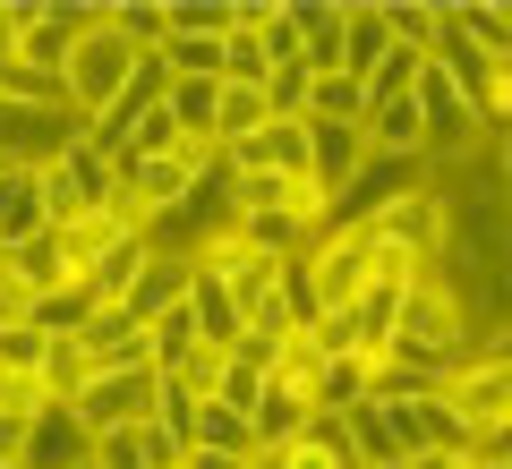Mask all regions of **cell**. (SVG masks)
I'll use <instances>...</instances> for the list:
<instances>
[{"label": "cell", "mask_w": 512, "mask_h": 469, "mask_svg": "<svg viewBox=\"0 0 512 469\" xmlns=\"http://www.w3.org/2000/svg\"><path fill=\"white\" fill-rule=\"evenodd\" d=\"M299 265H308L316 316H350V307H359V290L376 282V248H367V231H342V222H333V231H316Z\"/></svg>", "instance_id": "2"}, {"label": "cell", "mask_w": 512, "mask_h": 469, "mask_svg": "<svg viewBox=\"0 0 512 469\" xmlns=\"http://www.w3.org/2000/svg\"><path fill=\"white\" fill-rule=\"evenodd\" d=\"M94 469H154V461H146V435H137V427L103 435V444H94Z\"/></svg>", "instance_id": "36"}, {"label": "cell", "mask_w": 512, "mask_h": 469, "mask_svg": "<svg viewBox=\"0 0 512 469\" xmlns=\"http://www.w3.org/2000/svg\"><path fill=\"white\" fill-rule=\"evenodd\" d=\"M188 452H231V461H248V452H256V427H248L239 410H222V401H205L197 427H188Z\"/></svg>", "instance_id": "24"}, {"label": "cell", "mask_w": 512, "mask_h": 469, "mask_svg": "<svg viewBox=\"0 0 512 469\" xmlns=\"http://www.w3.org/2000/svg\"><path fill=\"white\" fill-rule=\"evenodd\" d=\"M111 26H120L137 52H163L171 43V0H111Z\"/></svg>", "instance_id": "28"}, {"label": "cell", "mask_w": 512, "mask_h": 469, "mask_svg": "<svg viewBox=\"0 0 512 469\" xmlns=\"http://www.w3.org/2000/svg\"><path fill=\"white\" fill-rule=\"evenodd\" d=\"M308 418H316V401L308 393H299V384H265V401H256V418H248V427H256V444H265V452H291L299 444V435H308Z\"/></svg>", "instance_id": "18"}, {"label": "cell", "mask_w": 512, "mask_h": 469, "mask_svg": "<svg viewBox=\"0 0 512 469\" xmlns=\"http://www.w3.org/2000/svg\"><path fill=\"white\" fill-rule=\"evenodd\" d=\"M248 469H291V452H265V444H256V452H248Z\"/></svg>", "instance_id": "40"}, {"label": "cell", "mask_w": 512, "mask_h": 469, "mask_svg": "<svg viewBox=\"0 0 512 469\" xmlns=\"http://www.w3.org/2000/svg\"><path fill=\"white\" fill-rule=\"evenodd\" d=\"M154 367H163V376H180V367L188 359H197V350H205V333H197V316H188V307H171V316H154Z\"/></svg>", "instance_id": "27"}, {"label": "cell", "mask_w": 512, "mask_h": 469, "mask_svg": "<svg viewBox=\"0 0 512 469\" xmlns=\"http://www.w3.org/2000/svg\"><path fill=\"white\" fill-rule=\"evenodd\" d=\"M367 239L376 248H393V256H410V265H444V248H453V205H444V188L427 180V188H410L393 214H376L367 222Z\"/></svg>", "instance_id": "4"}, {"label": "cell", "mask_w": 512, "mask_h": 469, "mask_svg": "<svg viewBox=\"0 0 512 469\" xmlns=\"http://www.w3.org/2000/svg\"><path fill=\"white\" fill-rule=\"evenodd\" d=\"M18 469H26V461H18Z\"/></svg>", "instance_id": "43"}, {"label": "cell", "mask_w": 512, "mask_h": 469, "mask_svg": "<svg viewBox=\"0 0 512 469\" xmlns=\"http://www.w3.org/2000/svg\"><path fill=\"white\" fill-rule=\"evenodd\" d=\"M26 469H94V435L77 410H60V401H43L35 427H26Z\"/></svg>", "instance_id": "9"}, {"label": "cell", "mask_w": 512, "mask_h": 469, "mask_svg": "<svg viewBox=\"0 0 512 469\" xmlns=\"http://www.w3.org/2000/svg\"><path fill=\"white\" fill-rule=\"evenodd\" d=\"M146 265H154V231H128L120 248H111L103 265L86 273V290H94V307H128V299H137V282H146Z\"/></svg>", "instance_id": "16"}, {"label": "cell", "mask_w": 512, "mask_h": 469, "mask_svg": "<svg viewBox=\"0 0 512 469\" xmlns=\"http://www.w3.org/2000/svg\"><path fill=\"white\" fill-rule=\"evenodd\" d=\"M487 469H512V461H504V452H487Z\"/></svg>", "instance_id": "41"}, {"label": "cell", "mask_w": 512, "mask_h": 469, "mask_svg": "<svg viewBox=\"0 0 512 469\" xmlns=\"http://www.w3.org/2000/svg\"><path fill=\"white\" fill-rule=\"evenodd\" d=\"M239 171H282V180H308V120H274L256 128L248 145H231Z\"/></svg>", "instance_id": "12"}, {"label": "cell", "mask_w": 512, "mask_h": 469, "mask_svg": "<svg viewBox=\"0 0 512 469\" xmlns=\"http://www.w3.org/2000/svg\"><path fill=\"white\" fill-rule=\"evenodd\" d=\"M222 86H274V43H265V26H231V43H222Z\"/></svg>", "instance_id": "23"}, {"label": "cell", "mask_w": 512, "mask_h": 469, "mask_svg": "<svg viewBox=\"0 0 512 469\" xmlns=\"http://www.w3.org/2000/svg\"><path fill=\"white\" fill-rule=\"evenodd\" d=\"M163 60H171V77L222 86V43H214V35H171V43H163Z\"/></svg>", "instance_id": "31"}, {"label": "cell", "mask_w": 512, "mask_h": 469, "mask_svg": "<svg viewBox=\"0 0 512 469\" xmlns=\"http://www.w3.org/2000/svg\"><path fill=\"white\" fill-rule=\"evenodd\" d=\"M256 128H274V94H265V86H222L214 94V137L222 145H248Z\"/></svg>", "instance_id": "20"}, {"label": "cell", "mask_w": 512, "mask_h": 469, "mask_svg": "<svg viewBox=\"0 0 512 469\" xmlns=\"http://www.w3.org/2000/svg\"><path fill=\"white\" fill-rule=\"evenodd\" d=\"M43 231H52L43 171H0V239H9V248H35Z\"/></svg>", "instance_id": "13"}, {"label": "cell", "mask_w": 512, "mask_h": 469, "mask_svg": "<svg viewBox=\"0 0 512 469\" xmlns=\"http://www.w3.org/2000/svg\"><path fill=\"white\" fill-rule=\"evenodd\" d=\"M222 367H231V350H197V359L180 367V384H188L197 401H214V393H222Z\"/></svg>", "instance_id": "38"}, {"label": "cell", "mask_w": 512, "mask_h": 469, "mask_svg": "<svg viewBox=\"0 0 512 469\" xmlns=\"http://www.w3.org/2000/svg\"><path fill=\"white\" fill-rule=\"evenodd\" d=\"M103 307H94V290L86 282H69V290H52V299H35V325L43 333H86Z\"/></svg>", "instance_id": "30"}, {"label": "cell", "mask_w": 512, "mask_h": 469, "mask_svg": "<svg viewBox=\"0 0 512 469\" xmlns=\"http://www.w3.org/2000/svg\"><path fill=\"white\" fill-rule=\"evenodd\" d=\"M188 316H197V333H205V350H239L248 342V307L222 290V273H205L197 265V290H188Z\"/></svg>", "instance_id": "15"}, {"label": "cell", "mask_w": 512, "mask_h": 469, "mask_svg": "<svg viewBox=\"0 0 512 469\" xmlns=\"http://www.w3.org/2000/svg\"><path fill=\"white\" fill-rule=\"evenodd\" d=\"M146 60H154V52H137L120 26L86 35V43H77V60H69V111H77V120H111V103L137 86V69H146Z\"/></svg>", "instance_id": "1"}, {"label": "cell", "mask_w": 512, "mask_h": 469, "mask_svg": "<svg viewBox=\"0 0 512 469\" xmlns=\"http://www.w3.org/2000/svg\"><path fill=\"white\" fill-rule=\"evenodd\" d=\"M43 359H52V333H43V325L0 333V367H9V376H26V384H35V376H43Z\"/></svg>", "instance_id": "34"}, {"label": "cell", "mask_w": 512, "mask_h": 469, "mask_svg": "<svg viewBox=\"0 0 512 469\" xmlns=\"http://www.w3.org/2000/svg\"><path fill=\"white\" fill-rule=\"evenodd\" d=\"M0 103H43V111H60V103H69V86L43 77V69H26V60H9V69H0Z\"/></svg>", "instance_id": "32"}, {"label": "cell", "mask_w": 512, "mask_h": 469, "mask_svg": "<svg viewBox=\"0 0 512 469\" xmlns=\"http://www.w3.org/2000/svg\"><path fill=\"white\" fill-rule=\"evenodd\" d=\"M18 282L35 290V299H52V290L77 282V265H69V248H60V231H43L35 248H18Z\"/></svg>", "instance_id": "25"}, {"label": "cell", "mask_w": 512, "mask_h": 469, "mask_svg": "<svg viewBox=\"0 0 512 469\" xmlns=\"http://www.w3.org/2000/svg\"><path fill=\"white\" fill-rule=\"evenodd\" d=\"M427 180H436L427 163H384V154H367V171L333 197V222H342V231H367L376 214H393V205H402L410 188H427Z\"/></svg>", "instance_id": "7"}, {"label": "cell", "mask_w": 512, "mask_h": 469, "mask_svg": "<svg viewBox=\"0 0 512 469\" xmlns=\"http://www.w3.org/2000/svg\"><path fill=\"white\" fill-rule=\"evenodd\" d=\"M214 94L222 86H197V77L171 86V120H180V137H214Z\"/></svg>", "instance_id": "35"}, {"label": "cell", "mask_w": 512, "mask_h": 469, "mask_svg": "<svg viewBox=\"0 0 512 469\" xmlns=\"http://www.w3.org/2000/svg\"><path fill=\"white\" fill-rule=\"evenodd\" d=\"M367 154H384V163H427V120H419V94H402V103L367 111ZM436 171V163H427Z\"/></svg>", "instance_id": "11"}, {"label": "cell", "mask_w": 512, "mask_h": 469, "mask_svg": "<svg viewBox=\"0 0 512 469\" xmlns=\"http://www.w3.org/2000/svg\"><path fill=\"white\" fill-rule=\"evenodd\" d=\"M18 325H35V290L18 282V265L0 273V333H18Z\"/></svg>", "instance_id": "37"}, {"label": "cell", "mask_w": 512, "mask_h": 469, "mask_svg": "<svg viewBox=\"0 0 512 469\" xmlns=\"http://www.w3.org/2000/svg\"><path fill=\"white\" fill-rule=\"evenodd\" d=\"M384 401V418H393V435H402V452H478V435H470V418L453 410V393L444 384H402V393H376Z\"/></svg>", "instance_id": "3"}, {"label": "cell", "mask_w": 512, "mask_h": 469, "mask_svg": "<svg viewBox=\"0 0 512 469\" xmlns=\"http://www.w3.org/2000/svg\"><path fill=\"white\" fill-rule=\"evenodd\" d=\"M154 401H163V367H103V376L86 384V401H77V418H86V435L103 444V435H120V427H146Z\"/></svg>", "instance_id": "5"}, {"label": "cell", "mask_w": 512, "mask_h": 469, "mask_svg": "<svg viewBox=\"0 0 512 469\" xmlns=\"http://www.w3.org/2000/svg\"><path fill=\"white\" fill-rule=\"evenodd\" d=\"M350 418V452H359V469H384V461H402V435H393V418H384V401L367 393L359 410H342Z\"/></svg>", "instance_id": "21"}, {"label": "cell", "mask_w": 512, "mask_h": 469, "mask_svg": "<svg viewBox=\"0 0 512 469\" xmlns=\"http://www.w3.org/2000/svg\"><path fill=\"white\" fill-rule=\"evenodd\" d=\"M180 469H188V461H180Z\"/></svg>", "instance_id": "42"}, {"label": "cell", "mask_w": 512, "mask_h": 469, "mask_svg": "<svg viewBox=\"0 0 512 469\" xmlns=\"http://www.w3.org/2000/svg\"><path fill=\"white\" fill-rule=\"evenodd\" d=\"M359 171H367V128L359 120H308V180L325 197H342Z\"/></svg>", "instance_id": "8"}, {"label": "cell", "mask_w": 512, "mask_h": 469, "mask_svg": "<svg viewBox=\"0 0 512 469\" xmlns=\"http://www.w3.org/2000/svg\"><path fill=\"white\" fill-rule=\"evenodd\" d=\"M77 26H69V9H60V0H43V18L26 26V43H18V60L26 69H43V77H60V86H69V60H77Z\"/></svg>", "instance_id": "19"}, {"label": "cell", "mask_w": 512, "mask_h": 469, "mask_svg": "<svg viewBox=\"0 0 512 469\" xmlns=\"http://www.w3.org/2000/svg\"><path fill=\"white\" fill-rule=\"evenodd\" d=\"M453 410L470 418V435L478 444H495V435H512V359H495V350H478V359H461L453 367Z\"/></svg>", "instance_id": "6"}, {"label": "cell", "mask_w": 512, "mask_h": 469, "mask_svg": "<svg viewBox=\"0 0 512 469\" xmlns=\"http://www.w3.org/2000/svg\"><path fill=\"white\" fill-rule=\"evenodd\" d=\"M342 43H350V0H299V60L316 77L342 69Z\"/></svg>", "instance_id": "14"}, {"label": "cell", "mask_w": 512, "mask_h": 469, "mask_svg": "<svg viewBox=\"0 0 512 469\" xmlns=\"http://www.w3.org/2000/svg\"><path fill=\"white\" fill-rule=\"evenodd\" d=\"M384 9H393V43H410V52H436L453 35V0H384Z\"/></svg>", "instance_id": "22"}, {"label": "cell", "mask_w": 512, "mask_h": 469, "mask_svg": "<svg viewBox=\"0 0 512 469\" xmlns=\"http://www.w3.org/2000/svg\"><path fill=\"white\" fill-rule=\"evenodd\" d=\"M265 384H274V376H265V367H256V359H239V350H231V367H222V410H239V418H256V401H265Z\"/></svg>", "instance_id": "33"}, {"label": "cell", "mask_w": 512, "mask_h": 469, "mask_svg": "<svg viewBox=\"0 0 512 469\" xmlns=\"http://www.w3.org/2000/svg\"><path fill=\"white\" fill-rule=\"evenodd\" d=\"M384 60H393V9H384V0H350V43H342V69L359 77H376Z\"/></svg>", "instance_id": "17"}, {"label": "cell", "mask_w": 512, "mask_h": 469, "mask_svg": "<svg viewBox=\"0 0 512 469\" xmlns=\"http://www.w3.org/2000/svg\"><path fill=\"white\" fill-rule=\"evenodd\" d=\"M308 120H359V128H367V86H359L350 69L316 77V94H308Z\"/></svg>", "instance_id": "29"}, {"label": "cell", "mask_w": 512, "mask_h": 469, "mask_svg": "<svg viewBox=\"0 0 512 469\" xmlns=\"http://www.w3.org/2000/svg\"><path fill=\"white\" fill-rule=\"evenodd\" d=\"M26 427H35L26 410H0V469H18V461H26Z\"/></svg>", "instance_id": "39"}, {"label": "cell", "mask_w": 512, "mask_h": 469, "mask_svg": "<svg viewBox=\"0 0 512 469\" xmlns=\"http://www.w3.org/2000/svg\"><path fill=\"white\" fill-rule=\"evenodd\" d=\"M453 26H461V35H470L487 60L512 52V9H504V0H453Z\"/></svg>", "instance_id": "26"}, {"label": "cell", "mask_w": 512, "mask_h": 469, "mask_svg": "<svg viewBox=\"0 0 512 469\" xmlns=\"http://www.w3.org/2000/svg\"><path fill=\"white\" fill-rule=\"evenodd\" d=\"M77 342H86L94 376H103V367H154V333L137 325V316H128V307H103V316H94V325L77 333Z\"/></svg>", "instance_id": "10"}]
</instances>
